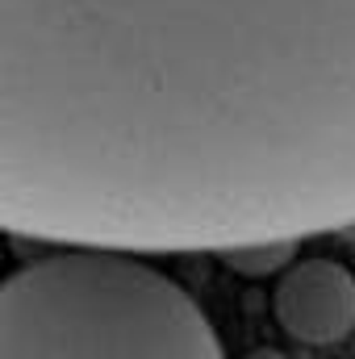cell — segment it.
<instances>
[{"label": "cell", "mask_w": 355, "mask_h": 359, "mask_svg": "<svg viewBox=\"0 0 355 359\" xmlns=\"http://www.w3.org/2000/svg\"><path fill=\"white\" fill-rule=\"evenodd\" d=\"M355 222V0H0V226L222 251Z\"/></svg>", "instance_id": "1"}, {"label": "cell", "mask_w": 355, "mask_h": 359, "mask_svg": "<svg viewBox=\"0 0 355 359\" xmlns=\"http://www.w3.org/2000/svg\"><path fill=\"white\" fill-rule=\"evenodd\" d=\"M272 313L297 343H343L355 330V276L335 259H297L272 288Z\"/></svg>", "instance_id": "3"}, {"label": "cell", "mask_w": 355, "mask_h": 359, "mask_svg": "<svg viewBox=\"0 0 355 359\" xmlns=\"http://www.w3.org/2000/svg\"><path fill=\"white\" fill-rule=\"evenodd\" d=\"M301 238H260V243H234L222 247L217 259L230 271L247 276V280H267V276H284L297 259Z\"/></svg>", "instance_id": "4"}, {"label": "cell", "mask_w": 355, "mask_h": 359, "mask_svg": "<svg viewBox=\"0 0 355 359\" xmlns=\"http://www.w3.org/2000/svg\"><path fill=\"white\" fill-rule=\"evenodd\" d=\"M0 359H226L205 309L121 247H72L0 280Z\"/></svg>", "instance_id": "2"}, {"label": "cell", "mask_w": 355, "mask_h": 359, "mask_svg": "<svg viewBox=\"0 0 355 359\" xmlns=\"http://www.w3.org/2000/svg\"><path fill=\"white\" fill-rule=\"evenodd\" d=\"M0 264H4V243H0Z\"/></svg>", "instance_id": "6"}, {"label": "cell", "mask_w": 355, "mask_h": 359, "mask_svg": "<svg viewBox=\"0 0 355 359\" xmlns=\"http://www.w3.org/2000/svg\"><path fill=\"white\" fill-rule=\"evenodd\" d=\"M251 359H280V355H276V351H267V347H264V351H255Z\"/></svg>", "instance_id": "5"}]
</instances>
